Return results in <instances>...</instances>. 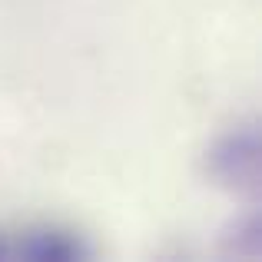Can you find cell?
Instances as JSON below:
<instances>
[{"instance_id": "1", "label": "cell", "mask_w": 262, "mask_h": 262, "mask_svg": "<svg viewBox=\"0 0 262 262\" xmlns=\"http://www.w3.org/2000/svg\"><path fill=\"white\" fill-rule=\"evenodd\" d=\"M209 169L216 179L236 189H256L259 183V133L256 126H239L223 136L209 153Z\"/></svg>"}, {"instance_id": "2", "label": "cell", "mask_w": 262, "mask_h": 262, "mask_svg": "<svg viewBox=\"0 0 262 262\" xmlns=\"http://www.w3.org/2000/svg\"><path fill=\"white\" fill-rule=\"evenodd\" d=\"M24 256L40 259V262H47V259L57 262V259H73V256H80V246L73 243L70 236H63V232L43 229V232H33V236L27 239Z\"/></svg>"}]
</instances>
